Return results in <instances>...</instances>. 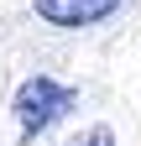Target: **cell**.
Wrapping results in <instances>:
<instances>
[{
	"label": "cell",
	"mask_w": 141,
	"mask_h": 146,
	"mask_svg": "<svg viewBox=\"0 0 141 146\" xmlns=\"http://www.w3.org/2000/svg\"><path fill=\"white\" fill-rule=\"evenodd\" d=\"M68 146H115V131L110 125H89V131H78Z\"/></svg>",
	"instance_id": "3957f363"
},
{
	"label": "cell",
	"mask_w": 141,
	"mask_h": 146,
	"mask_svg": "<svg viewBox=\"0 0 141 146\" xmlns=\"http://www.w3.org/2000/svg\"><path fill=\"white\" fill-rule=\"evenodd\" d=\"M73 104H78V89L58 84L52 73H31V78L16 89L11 115H16V131H21V136H42L47 125H58Z\"/></svg>",
	"instance_id": "6da1fadb"
},
{
	"label": "cell",
	"mask_w": 141,
	"mask_h": 146,
	"mask_svg": "<svg viewBox=\"0 0 141 146\" xmlns=\"http://www.w3.org/2000/svg\"><path fill=\"white\" fill-rule=\"evenodd\" d=\"M31 11H37L47 26L78 31V26H99L104 16H115L120 0H31Z\"/></svg>",
	"instance_id": "7a4b0ae2"
}]
</instances>
